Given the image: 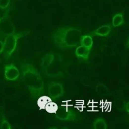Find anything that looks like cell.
<instances>
[{"instance_id":"cell-15","label":"cell","mask_w":129,"mask_h":129,"mask_svg":"<svg viewBox=\"0 0 129 129\" xmlns=\"http://www.w3.org/2000/svg\"><path fill=\"white\" fill-rule=\"evenodd\" d=\"M10 0H0V9L2 10L6 9L9 5Z\"/></svg>"},{"instance_id":"cell-4","label":"cell","mask_w":129,"mask_h":129,"mask_svg":"<svg viewBox=\"0 0 129 129\" xmlns=\"http://www.w3.org/2000/svg\"><path fill=\"white\" fill-rule=\"evenodd\" d=\"M55 117L59 120L73 121L76 119L77 115L71 108L61 105L57 107L55 113Z\"/></svg>"},{"instance_id":"cell-12","label":"cell","mask_w":129,"mask_h":129,"mask_svg":"<svg viewBox=\"0 0 129 129\" xmlns=\"http://www.w3.org/2000/svg\"><path fill=\"white\" fill-rule=\"evenodd\" d=\"M110 28L108 26H103L96 31H95L94 33L99 36L105 37L110 32Z\"/></svg>"},{"instance_id":"cell-10","label":"cell","mask_w":129,"mask_h":129,"mask_svg":"<svg viewBox=\"0 0 129 129\" xmlns=\"http://www.w3.org/2000/svg\"><path fill=\"white\" fill-rule=\"evenodd\" d=\"M93 127L94 129H106L107 128V124L102 117L97 118L93 122Z\"/></svg>"},{"instance_id":"cell-13","label":"cell","mask_w":129,"mask_h":129,"mask_svg":"<svg viewBox=\"0 0 129 129\" xmlns=\"http://www.w3.org/2000/svg\"><path fill=\"white\" fill-rule=\"evenodd\" d=\"M0 128L2 129H11L12 127L10 122L5 118H3L0 122Z\"/></svg>"},{"instance_id":"cell-1","label":"cell","mask_w":129,"mask_h":129,"mask_svg":"<svg viewBox=\"0 0 129 129\" xmlns=\"http://www.w3.org/2000/svg\"><path fill=\"white\" fill-rule=\"evenodd\" d=\"M23 82L33 98L40 95L44 91V82L40 72L29 63H23L21 66Z\"/></svg>"},{"instance_id":"cell-2","label":"cell","mask_w":129,"mask_h":129,"mask_svg":"<svg viewBox=\"0 0 129 129\" xmlns=\"http://www.w3.org/2000/svg\"><path fill=\"white\" fill-rule=\"evenodd\" d=\"M81 33L74 28L62 29L58 31L53 37L54 45L60 49H68L79 45Z\"/></svg>"},{"instance_id":"cell-17","label":"cell","mask_w":129,"mask_h":129,"mask_svg":"<svg viewBox=\"0 0 129 129\" xmlns=\"http://www.w3.org/2000/svg\"><path fill=\"white\" fill-rule=\"evenodd\" d=\"M4 49V42L0 40V53H2Z\"/></svg>"},{"instance_id":"cell-5","label":"cell","mask_w":129,"mask_h":129,"mask_svg":"<svg viewBox=\"0 0 129 129\" xmlns=\"http://www.w3.org/2000/svg\"><path fill=\"white\" fill-rule=\"evenodd\" d=\"M47 92L53 99L61 97L65 93L62 84L55 81L49 82L47 87Z\"/></svg>"},{"instance_id":"cell-14","label":"cell","mask_w":129,"mask_h":129,"mask_svg":"<svg viewBox=\"0 0 129 129\" xmlns=\"http://www.w3.org/2000/svg\"><path fill=\"white\" fill-rule=\"evenodd\" d=\"M122 22V18L121 16L117 15L114 17L113 20V25L114 27L119 26Z\"/></svg>"},{"instance_id":"cell-18","label":"cell","mask_w":129,"mask_h":129,"mask_svg":"<svg viewBox=\"0 0 129 129\" xmlns=\"http://www.w3.org/2000/svg\"><path fill=\"white\" fill-rule=\"evenodd\" d=\"M124 108H125V110L126 111V112L128 113V102H127L125 104V106H124Z\"/></svg>"},{"instance_id":"cell-3","label":"cell","mask_w":129,"mask_h":129,"mask_svg":"<svg viewBox=\"0 0 129 129\" xmlns=\"http://www.w3.org/2000/svg\"><path fill=\"white\" fill-rule=\"evenodd\" d=\"M22 36L21 34L12 33L8 35L4 41L3 52L7 57H10L16 48L18 39Z\"/></svg>"},{"instance_id":"cell-11","label":"cell","mask_w":129,"mask_h":129,"mask_svg":"<svg viewBox=\"0 0 129 129\" xmlns=\"http://www.w3.org/2000/svg\"><path fill=\"white\" fill-rule=\"evenodd\" d=\"M80 43L81 45L91 49L93 46V41L92 38L90 36L85 35L80 38Z\"/></svg>"},{"instance_id":"cell-7","label":"cell","mask_w":129,"mask_h":129,"mask_svg":"<svg viewBox=\"0 0 129 129\" xmlns=\"http://www.w3.org/2000/svg\"><path fill=\"white\" fill-rule=\"evenodd\" d=\"M90 50V49L81 45L78 46L75 50L76 56L79 60H86L89 58Z\"/></svg>"},{"instance_id":"cell-16","label":"cell","mask_w":129,"mask_h":129,"mask_svg":"<svg viewBox=\"0 0 129 129\" xmlns=\"http://www.w3.org/2000/svg\"><path fill=\"white\" fill-rule=\"evenodd\" d=\"M81 82L86 87H89L90 86V81L86 76H83L81 79Z\"/></svg>"},{"instance_id":"cell-19","label":"cell","mask_w":129,"mask_h":129,"mask_svg":"<svg viewBox=\"0 0 129 129\" xmlns=\"http://www.w3.org/2000/svg\"><path fill=\"white\" fill-rule=\"evenodd\" d=\"M1 19L0 18V23H1Z\"/></svg>"},{"instance_id":"cell-9","label":"cell","mask_w":129,"mask_h":129,"mask_svg":"<svg viewBox=\"0 0 129 129\" xmlns=\"http://www.w3.org/2000/svg\"><path fill=\"white\" fill-rule=\"evenodd\" d=\"M95 91L99 94L102 95H109L111 94L109 89L103 83L98 82L95 85Z\"/></svg>"},{"instance_id":"cell-6","label":"cell","mask_w":129,"mask_h":129,"mask_svg":"<svg viewBox=\"0 0 129 129\" xmlns=\"http://www.w3.org/2000/svg\"><path fill=\"white\" fill-rule=\"evenodd\" d=\"M4 76L7 80L14 81L19 77L20 71L14 64H8L4 68Z\"/></svg>"},{"instance_id":"cell-8","label":"cell","mask_w":129,"mask_h":129,"mask_svg":"<svg viewBox=\"0 0 129 129\" xmlns=\"http://www.w3.org/2000/svg\"><path fill=\"white\" fill-rule=\"evenodd\" d=\"M54 60V55L52 53L46 54L41 61V66L44 69H46L53 62Z\"/></svg>"}]
</instances>
